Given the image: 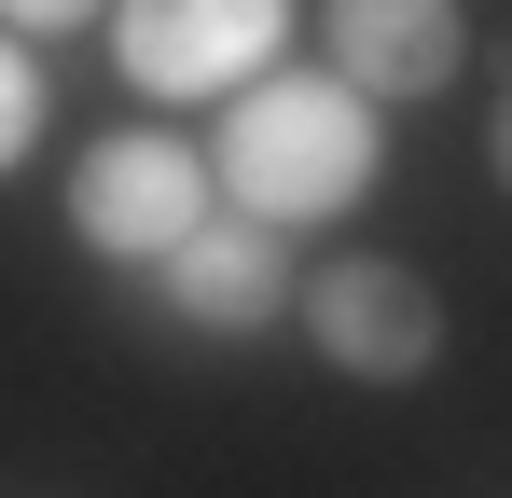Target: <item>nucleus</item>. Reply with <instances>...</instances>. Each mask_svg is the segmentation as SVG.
Returning <instances> with one entry per match:
<instances>
[{"label": "nucleus", "instance_id": "obj_1", "mask_svg": "<svg viewBox=\"0 0 512 498\" xmlns=\"http://www.w3.org/2000/svg\"><path fill=\"white\" fill-rule=\"evenodd\" d=\"M208 180H222V208H250L277 236L346 222V208L388 180V111H374L360 83H333V70H263L250 97H222Z\"/></svg>", "mask_w": 512, "mask_h": 498}, {"label": "nucleus", "instance_id": "obj_2", "mask_svg": "<svg viewBox=\"0 0 512 498\" xmlns=\"http://www.w3.org/2000/svg\"><path fill=\"white\" fill-rule=\"evenodd\" d=\"M208 208H222V180H208V153L167 139V125H125V139H97V153L70 166V236L111 249V263H167Z\"/></svg>", "mask_w": 512, "mask_h": 498}, {"label": "nucleus", "instance_id": "obj_3", "mask_svg": "<svg viewBox=\"0 0 512 498\" xmlns=\"http://www.w3.org/2000/svg\"><path fill=\"white\" fill-rule=\"evenodd\" d=\"M111 56L139 97H250L291 56V0H125Z\"/></svg>", "mask_w": 512, "mask_h": 498}, {"label": "nucleus", "instance_id": "obj_4", "mask_svg": "<svg viewBox=\"0 0 512 498\" xmlns=\"http://www.w3.org/2000/svg\"><path fill=\"white\" fill-rule=\"evenodd\" d=\"M291 319H305V346L333 360L346 388H416L429 360H443V291H429L416 263H319L305 291H291Z\"/></svg>", "mask_w": 512, "mask_h": 498}, {"label": "nucleus", "instance_id": "obj_5", "mask_svg": "<svg viewBox=\"0 0 512 498\" xmlns=\"http://www.w3.org/2000/svg\"><path fill=\"white\" fill-rule=\"evenodd\" d=\"M457 56H471V14H457V0H319V70L360 83L374 111L443 97Z\"/></svg>", "mask_w": 512, "mask_h": 498}, {"label": "nucleus", "instance_id": "obj_6", "mask_svg": "<svg viewBox=\"0 0 512 498\" xmlns=\"http://www.w3.org/2000/svg\"><path fill=\"white\" fill-rule=\"evenodd\" d=\"M153 291H167L194 332H263L291 305V249H277V222H250V208H208V222L153 263Z\"/></svg>", "mask_w": 512, "mask_h": 498}, {"label": "nucleus", "instance_id": "obj_7", "mask_svg": "<svg viewBox=\"0 0 512 498\" xmlns=\"http://www.w3.org/2000/svg\"><path fill=\"white\" fill-rule=\"evenodd\" d=\"M28 139H42V56L0 28V166H28Z\"/></svg>", "mask_w": 512, "mask_h": 498}, {"label": "nucleus", "instance_id": "obj_8", "mask_svg": "<svg viewBox=\"0 0 512 498\" xmlns=\"http://www.w3.org/2000/svg\"><path fill=\"white\" fill-rule=\"evenodd\" d=\"M97 14H125V0H0L14 42H70V28H97Z\"/></svg>", "mask_w": 512, "mask_h": 498}, {"label": "nucleus", "instance_id": "obj_9", "mask_svg": "<svg viewBox=\"0 0 512 498\" xmlns=\"http://www.w3.org/2000/svg\"><path fill=\"white\" fill-rule=\"evenodd\" d=\"M485 166H499V194H512V83H499V125H485Z\"/></svg>", "mask_w": 512, "mask_h": 498}]
</instances>
